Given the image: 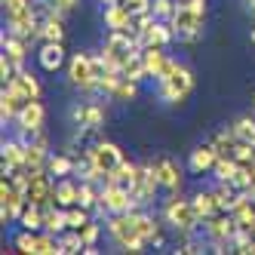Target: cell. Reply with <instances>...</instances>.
<instances>
[{
  "instance_id": "d6986e66",
  "label": "cell",
  "mask_w": 255,
  "mask_h": 255,
  "mask_svg": "<svg viewBox=\"0 0 255 255\" xmlns=\"http://www.w3.org/2000/svg\"><path fill=\"white\" fill-rule=\"evenodd\" d=\"M0 160H3V172H12L25 166V141L15 135V138H6L0 144Z\"/></svg>"
},
{
  "instance_id": "9a60e30c",
  "label": "cell",
  "mask_w": 255,
  "mask_h": 255,
  "mask_svg": "<svg viewBox=\"0 0 255 255\" xmlns=\"http://www.w3.org/2000/svg\"><path fill=\"white\" fill-rule=\"evenodd\" d=\"M43 123H46V108L40 99H31L22 105V111L19 117H15V129H43Z\"/></svg>"
},
{
  "instance_id": "4dcf8cb0",
  "label": "cell",
  "mask_w": 255,
  "mask_h": 255,
  "mask_svg": "<svg viewBox=\"0 0 255 255\" xmlns=\"http://www.w3.org/2000/svg\"><path fill=\"white\" fill-rule=\"evenodd\" d=\"M19 225L28 231H43V206L37 203H25L22 215H19Z\"/></svg>"
},
{
  "instance_id": "484cf974",
  "label": "cell",
  "mask_w": 255,
  "mask_h": 255,
  "mask_svg": "<svg viewBox=\"0 0 255 255\" xmlns=\"http://www.w3.org/2000/svg\"><path fill=\"white\" fill-rule=\"evenodd\" d=\"M74 169H77V157H71V154H49V160H46V172L52 178L74 175Z\"/></svg>"
},
{
  "instance_id": "277c9868",
  "label": "cell",
  "mask_w": 255,
  "mask_h": 255,
  "mask_svg": "<svg viewBox=\"0 0 255 255\" xmlns=\"http://www.w3.org/2000/svg\"><path fill=\"white\" fill-rule=\"evenodd\" d=\"M172 31H175V40L178 43H197L203 37V25H206V15H200L197 9H191L185 0H178V6L169 19Z\"/></svg>"
},
{
  "instance_id": "83f0119b",
  "label": "cell",
  "mask_w": 255,
  "mask_h": 255,
  "mask_svg": "<svg viewBox=\"0 0 255 255\" xmlns=\"http://www.w3.org/2000/svg\"><path fill=\"white\" fill-rule=\"evenodd\" d=\"M22 99L19 96H12L9 89H3V93H0V120H3V126L6 123H12L15 117H19V111H22Z\"/></svg>"
},
{
  "instance_id": "7a4b0ae2",
  "label": "cell",
  "mask_w": 255,
  "mask_h": 255,
  "mask_svg": "<svg viewBox=\"0 0 255 255\" xmlns=\"http://www.w3.org/2000/svg\"><path fill=\"white\" fill-rule=\"evenodd\" d=\"M163 218H166V225L172 231L185 234V237H191L200 225H203V222H200V215H197V209H194V200L178 197V191L166 200V206H163Z\"/></svg>"
},
{
  "instance_id": "52a82bcc",
  "label": "cell",
  "mask_w": 255,
  "mask_h": 255,
  "mask_svg": "<svg viewBox=\"0 0 255 255\" xmlns=\"http://www.w3.org/2000/svg\"><path fill=\"white\" fill-rule=\"evenodd\" d=\"M68 80H71V86H77L80 93H96L99 89V74L93 68V56L74 52L71 62H68Z\"/></svg>"
},
{
  "instance_id": "f907efd6",
  "label": "cell",
  "mask_w": 255,
  "mask_h": 255,
  "mask_svg": "<svg viewBox=\"0 0 255 255\" xmlns=\"http://www.w3.org/2000/svg\"><path fill=\"white\" fill-rule=\"evenodd\" d=\"M252 108H255V93H252Z\"/></svg>"
},
{
  "instance_id": "1f68e13d",
  "label": "cell",
  "mask_w": 255,
  "mask_h": 255,
  "mask_svg": "<svg viewBox=\"0 0 255 255\" xmlns=\"http://www.w3.org/2000/svg\"><path fill=\"white\" fill-rule=\"evenodd\" d=\"M231 132L240 138V141H249V144H255V117L252 114H243V117H237L234 123H231Z\"/></svg>"
},
{
  "instance_id": "bcb514c9",
  "label": "cell",
  "mask_w": 255,
  "mask_h": 255,
  "mask_svg": "<svg viewBox=\"0 0 255 255\" xmlns=\"http://www.w3.org/2000/svg\"><path fill=\"white\" fill-rule=\"evenodd\" d=\"M185 3H188L191 9H197L200 15H206V12H209V0H185Z\"/></svg>"
},
{
  "instance_id": "f1b7e54d",
  "label": "cell",
  "mask_w": 255,
  "mask_h": 255,
  "mask_svg": "<svg viewBox=\"0 0 255 255\" xmlns=\"http://www.w3.org/2000/svg\"><path fill=\"white\" fill-rule=\"evenodd\" d=\"M12 83H19V86H22V93H25L28 99H40V96H43V86H40V80L34 77L31 71L25 68V65L19 68V74H15V80H12Z\"/></svg>"
},
{
  "instance_id": "d4e9b609",
  "label": "cell",
  "mask_w": 255,
  "mask_h": 255,
  "mask_svg": "<svg viewBox=\"0 0 255 255\" xmlns=\"http://www.w3.org/2000/svg\"><path fill=\"white\" fill-rule=\"evenodd\" d=\"M191 200H194V209H197V215H200V222H206V218L225 212L222 203H218V197H215V191H197Z\"/></svg>"
},
{
  "instance_id": "30bf717a",
  "label": "cell",
  "mask_w": 255,
  "mask_h": 255,
  "mask_svg": "<svg viewBox=\"0 0 255 255\" xmlns=\"http://www.w3.org/2000/svg\"><path fill=\"white\" fill-rule=\"evenodd\" d=\"M157 188H160V175H157L154 160H151V163H141L135 185L129 188V191H132V197L138 200V206H148V203H154V194H157Z\"/></svg>"
},
{
  "instance_id": "f6af8a7d",
  "label": "cell",
  "mask_w": 255,
  "mask_h": 255,
  "mask_svg": "<svg viewBox=\"0 0 255 255\" xmlns=\"http://www.w3.org/2000/svg\"><path fill=\"white\" fill-rule=\"evenodd\" d=\"M126 6H129L132 12H144V9H151V0H123Z\"/></svg>"
},
{
  "instance_id": "9c48e42d",
  "label": "cell",
  "mask_w": 255,
  "mask_h": 255,
  "mask_svg": "<svg viewBox=\"0 0 255 255\" xmlns=\"http://www.w3.org/2000/svg\"><path fill=\"white\" fill-rule=\"evenodd\" d=\"M86 154L93 157V163H96V166L105 172V181H108V175H111V172L120 166V163L126 160V157H123V151H120V144H114V141H105V138H99L96 144H89V148H86Z\"/></svg>"
},
{
  "instance_id": "cb8c5ba5",
  "label": "cell",
  "mask_w": 255,
  "mask_h": 255,
  "mask_svg": "<svg viewBox=\"0 0 255 255\" xmlns=\"http://www.w3.org/2000/svg\"><path fill=\"white\" fill-rule=\"evenodd\" d=\"M0 46H3V52H6L9 59H15V62H25L28 52H31V40L28 37H19V34H12V31H3Z\"/></svg>"
},
{
  "instance_id": "44dd1931",
  "label": "cell",
  "mask_w": 255,
  "mask_h": 255,
  "mask_svg": "<svg viewBox=\"0 0 255 255\" xmlns=\"http://www.w3.org/2000/svg\"><path fill=\"white\" fill-rule=\"evenodd\" d=\"M37 62L46 74H56V71L65 65V49L62 43H52V40H43V46L37 49Z\"/></svg>"
},
{
  "instance_id": "3957f363",
  "label": "cell",
  "mask_w": 255,
  "mask_h": 255,
  "mask_svg": "<svg viewBox=\"0 0 255 255\" xmlns=\"http://www.w3.org/2000/svg\"><path fill=\"white\" fill-rule=\"evenodd\" d=\"M108 234L111 240L123 249V252H144V237L138 234L135 222H132V212H117V215H108Z\"/></svg>"
},
{
  "instance_id": "e575fe53",
  "label": "cell",
  "mask_w": 255,
  "mask_h": 255,
  "mask_svg": "<svg viewBox=\"0 0 255 255\" xmlns=\"http://www.w3.org/2000/svg\"><path fill=\"white\" fill-rule=\"evenodd\" d=\"M138 169L141 166H135V163H129V160H123L120 166L108 175V181H120V185H126V188H132L135 185V178H138Z\"/></svg>"
},
{
  "instance_id": "8992f818",
  "label": "cell",
  "mask_w": 255,
  "mask_h": 255,
  "mask_svg": "<svg viewBox=\"0 0 255 255\" xmlns=\"http://www.w3.org/2000/svg\"><path fill=\"white\" fill-rule=\"evenodd\" d=\"M25 203H28L25 191H22L19 185H15V181H12L9 175L0 178V222H3V225L19 222V215H22Z\"/></svg>"
},
{
  "instance_id": "74e56055",
  "label": "cell",
  "mask_w": 255,
  "mask_h": 255,
  "mask_svg": "<svg viewBox=\"0 0 255 255\" xmlns=\"http://www.w3.org/2000/svg\"><path fill=\"white\" fill-rule=\"evenodd\" d=\"M65 215H68V228H71V231H80L83 225L93 222V212H89L86 206H80V203H77V206H68Z\"/></svg>"
},
{
  "instance_id": "d6a6232c",
  "label": "cell",
  "mask_w": 255,
  "mask_h": 255,
  "mask_svg": "<svg viewBox=\"0 0 255 255\" xmlns=\"http://www.w3.org/2000/svg\"><path fill=\"white\" fill-rule=\"evenodd\" d=\"M123 77H129V80H135V83H141L144 77H148V68H144L141 49H138V52H132V56L123 62Z\"/></svg>"
},
{
  "instance_id": "f35d334b",
  "label": "cell",
  "mask_w": 255,
  "mask_h": 255,
  "mask_svg": "<svg viewBox=\"0 0 255 255\" xmlns=\"http://www.w3.org/2000/svg\"><path fill=\"white\" fill-rule=\"evenodd\" d=\"M135 96H138V83L129 80V77H120V83L114 86V93H111L114 102H132Z\"/></svg>"
},
{
  "instance_id": "4316f807",
  "label": "cell",
  "mask_w": 255,
  "mask_h": 255,
  "mask_svg": "<svg viewBox=\"0 0 255 255\" xmlns=\"http://www.w3.org/2000/svg\"><path fill=\"white\" fill-rule=\"evenodd\" d=\"M43 231H49V234H65L68 231V215H65L62 206H56V203L43 206Z\"/></svg>"
},
{
  "instance_id": "ab89813d",
  "label": "cell",
  "mask_w": 255,
  "mask_h": 255,
  "mask_svg": "<svg viewBox=\"0 0 255 255\" xmlns=\"http://www.w3.org/2000/svg\"><path fill=\"white\" fill-rule=\"evenodd\" d=\"M178 6V0H151V12H154V19H172V12Z\"/></svg>"
},
{
  "instance_id": "f546056e",
  "label": "cell",
  "mask_w": 255,
  "mask_h": 255,
  "mask_svg": "<svg viewBox=\"0 0 255 255\" xmlns=\"http://www.w3.org/2000/svg\"><path fill=\"white\" fill-rule=\"evenodd\" d=\"M37 234H40V231H28V228H22L19 234L12 237V249L22 252V255H37Z\"/></svg>"
},
{
  "instance_id": "4fadbf2b",
  "label": "cell",
  "mask_w": 255,
  "mask_h": 255,
  "mask_svg": "<svg viewBox=\"0 0 255 255\" xmlns=\"http://www.w3.org/2000/svg\"><path fill=\"white\" fill-rule=\"evenodd\" d=\"M215 160H218V148H215L212 138H209V141L197 144V148L191 151V157H188V169H191L194 175H206V172H212Z\"/></svg>"
},
{
  "instance_id": "ffe728a7",
  "label": "cell",
  "mask_w": 255,
  "mask_h": 255,
  "mask_svg": "<svg viewBox=\"0 0 255 255\" xmlns=\"http://www.w3.org/2000/svg\"><path fill=\"white\" fill-rule=\"evenodd\" d=\"M132 222L138 228V234L144 237V243H151V246H163V234H160V222L151 215V212H141L135 209L132 212Z\"/></svg>"
},
{
  "instance_id": "e0dca14e",
  "label": "cell",
  "mask_w": 255,
  "mask_h": 255,
  "mask_svg": "<svg viewBox=\"0 0 255 255\" xmlns=\"http://www.w3.org/2000/svg\"><path fill=\"white\" fill-rule=\"evenodd\" d=\"M105 25H108V31H132V25H135V12L126 6V3L105 6Z\"/></svg>"
},
{
  "instance_id": "60d3db41",
  "label": "cell",
  "mask_w": 255,
  "mask_h": 255,
  "mask_svg": "<svg viewBox=\"0 0 255 255\" xmlns=\"http://www.w3.org/2000/svg\"><path fill=\"white\" fill-rule=\"evenodd\" d=\"M19 68H22V62H15V59H9L6 52H3V56H0V80H3V83L15 80V74H19Z\"/></svg>"
},
{
  "instance_id": "681fc988",
  "label": "cell",
  "mask_w": 255,
  "mask_h": 255,
  "mask_svg": "<svg viewBox=\"0 0 255 255\" xmlns=\"http://www.w3.org/2000/svg\"><path fill=\"white\" fill-rule=\"evenodd\" d=\"M249 43L255 46V25H252V31H249Z\"/></svg>"
},
{
  "instance_id": "8d00e7d4",
  "label": "cell",
  "mask_w": 255,
  "mask_h": 255,
  "mask_svg": "<svg viewBox=\"0 0 255 255\" xmlns=\"http://www.w3.org/2000/svg\"><path fill=\"white\" fill-rule=\"evenodd\" d=\"M237 169H240V163L234 157H218L215 166H212V175H215V181H231L237 175Z\"/></svg>"
},
{
  "instance_id": "c3c4849f",
  "label": "cell",
  "mask_w": 255,
  "mask_h": 255,
  "mask_svg": "<svg viewBox=\"0 0 255 255\" xmlns=\"http://www.w3.org/2000/svg\"><path fill=\"white\" fill-rule=\"evenodd\" d=\"M102 6H114V3H123V0H99Z\"/></svg>"
},
{
  "instance_id": "5bb4252c",
  "label": "cell",
  "mask_w": 255,
  "mask_h": 255,
  "mask_svg": "<svg viewBox=\"0 0 255 255\" xmlns=\"http://www.w3.org/2000/svg\"><path fill=\"white\" fill-rule=\"evenodd\" d=\"M77 197H80V181L74 175H65V178L52 181V200L49 203L68 209V206H77Z\"/></svg>"
},
{
  "instance_id": "7bdbcfd3",
  "label": "cell",
  "mask_w": 255,
  "mask_h": 255,
  "mask_svg": "<svg viewBox=\"0 0 255 255\" xmlns=\"http://www.w3.org/2000/svg\"><path fill=\"white\" fill-rule=\"evenodd\" d=\"M206 246L209 243H203V240H185V243L178 246V252L181 255H197V252H206Z\"/></svg>"
},
{
  "instance_id": "5b68a950",
  "label": "cell",
  "mask_w": 255,
  "mask_h": 255,
  "mask_svg": "<svg viewBox=\"0 0 255 255\" xmlns=\"http://www.w3.org/2000/svg\"><path fill=\"white\" fill-rule=\"evenodd\" d=\"M203 231H206V243L215 249V252H234V237L237 231H240V225L234 222L231 212H218L212 218H206L203 222Z\"/></svg>"
},
{
  "instance_id": "836d02e7",
  "label": "cell",
  "mask_w": 255,
  "mask_h": 255,
  "mask_svg": "<svg viewBox=\"0 0 255 255\" xmlns=\"http://www.w3.org/2000/svg\"><path fill=\"white\" fill-rule=\"evenodd\" d=\"M212 144L218 148V157H234V151H237V144H240V138H237V135L231 132V126H228V129H222V132H215V135H212Z\"/></svg>"
},
{
  "instance_id": "7dc6e473",
  "label": "cell",
  "mask_w": 255,
  "mask_h": 255,
  "mask_svg": "<svg viewBox=\"0 0 255 255\" xmlns=\"http://www.w3.org/2000/svg\"><path fill=\"white\" fill-rule=\"evenodd\" d=\"M243 9L252 15V19H255V0H243Z\"/></svg>"
},
{
  "instance_id": "6da1fadb",
  "label": "cell",
  "mask_w": 255,
  "mask_h": 255,
  "mask_svg": "<svg viewBox=\"0 0 255 255\" xmlns=\"http://www.w3.org/2000/svg\"><path fill=\"white\" fill-rule=\"evenodd\" d=\"M191 93H194V71H191L188 65L169 59L166 71H163V77L157 80V96H160V102H166V105H181Z\"/></svg>"
},
{
  "instance_id": "ba28073f",
  "label": "cell",
  "mask_w": 255,
  "mask_h": 255,
  "mask_svg": "<svg viewBox=\"0 0 255 255\" xmlns=\"http://www.w3.org/2000/svg\"><path fill=\"white\" fill-rule=\"evenodd\" d=\"M102 206L108 209V215H117V212H135L138 209V200L132 197V191L120 185V181H105L102 185Z\"/></svg>"
},
{
  "instance_id": "7402d4cb",
  "label": "cell",
  "mask_w": 255,
  "mask_h": 255,
  "mask_svg": "<svg viewBox=\"0 0 255 255\" xmlns=\"http://www.w3.org/2000/svg\"><path fill=\"white\" fill-rule=\"evenodd\" d=\"M141 59H144V68H148V77H154V80H160L163 71H166V65H169L166 46H144Z\"/></svg>"
},
{
  "instance_id": "7c38bea8",
  "label": "cell",
  "mask_w": 255,
  "mask_h": 255,
  "mask_svg": "<svg viewBox=\"0 0 255 255\" xmlns=\"http://www.w3.org/2000/svg\"><path fill=\"white\" fill-rule=\"evenodd\" d=\"M52 178L46 169H34L31 178H28V188H25V197H28V203H37V206H46L49 200H52Z\"/></svg>"
},
{
  "instance_id": "ac0fdd59",
  "label": "cell",
  "mask_w": 255,
  "mask_h": 255,
  "mask_svg": "<svg viewBox=\"0 0 255 255\" xmlns=\"http://www.w3.org/2000/svg\"><path fill=\"white\" fill-rule=\"evenodd\" d=\"M172 40H175V31H172V25L166 19H154L148 28H144V34H141L144 46H169Z\"/></svg>"
},
{
  "instance_id": "d590c367",
  "label": "cell",
  "mask_w": 255,
  "mask_h": 255,
  "mask_svg": "<svg viewBox=\"0 0 255 255\" xmlns=\"http://www.w3.org/2000/svg\"><path fill=\"white\" fill-rule=\"evenodd\" d=\"M59 243H62V255H77V252L86 249L80 231H71V228H68L65 234H59Z\"/></svg>"
},
{
  "instance_id": "2e32d148",
  "label": "cell",
  "mask_w": 255,
  "mask_h": 255,
  "mask_svg": "<svg viewBox=\"0 0 255 255\" xmlns=\"http://www.w3.org/2000/svg\"><path fill=\"white\" fill-rule=\"evenodd\" d=\"M154 166H157V175H160V188H166V191H181V166L172 160V157H157L154 160Z\"/></svg>"
},
{
  "instance_id": "816d5d0a",
  "label": "cell",
  "mask_w": 255,
  "mask_h": 255,
  "mask_svg": "<svg viewBox=\"0 0 255 255\" xmlns=\"http://www.w3.org/2000/svg\"><path fill=\"white\" fill-rule=\"evenodd\" d=\"M252 237H255V225H252Z\"/></svg>"
},
{
  "instance_id": "8fae6325",
  "label": "cell",
  "mask_w": 255,
  "mask_h": 255,
  "mask_svg": "<svg viewBox=\"0 0 255 255\" xmlns=\"http://www.w3.org/2000/svg\"><path fill=\"white\" fill-rule=\"evenodd\" d=\"M105 105L102 102H80L71 108V123L74 126H86V129H102L105 123Z\"/></svg>"
},
{
  "instance_id": "b9f144b4",
  "label": "cell",
  "mask_w": 255,
  "mask_h": 255,
  "mask_svg": "<svg viewBox=\"0 0 255 255\" xmlns=\"http://www.w3.org/2000/svg\"><path fill=\"white\" fill-rule=\"evenodd\" d=\"M80 237H83V243H86V246H96V243H99V237H102V225L93 218L89 225L80 228Z\"/></svg>"
},
{
  "instance_id": "ee69618b",
  "label": "cell",
  "mask_w": 255,
  "mask_h": 255,
  "mask_svg": "<svg viewBox=\"0 0 255 255\" xmlns=\"http://www.w3.org/2000/svg\"><path fill=\"white\" fill-rule=\"evenodd\" d=\"M77 3H80V0H49V3H46V9H56V12H71V9H77Z\"/></svg>"
},
{
  "instance_id": "603a6c76",
  "label": "cell",
  "mask_w": 255,
  "mask_h": 255,
  "mask_svg": "<svg viewBox=\"0 0 255 255\" xmlns=\"http://www.w3.org/2000/svg\"><path fill=\"white\" fill-rule=\"evenodd\" d=\"M40 40H52V43H62L65 40V15L62 12L46 9L43 25H40Z\"/></svg>"
}]
</instances>
